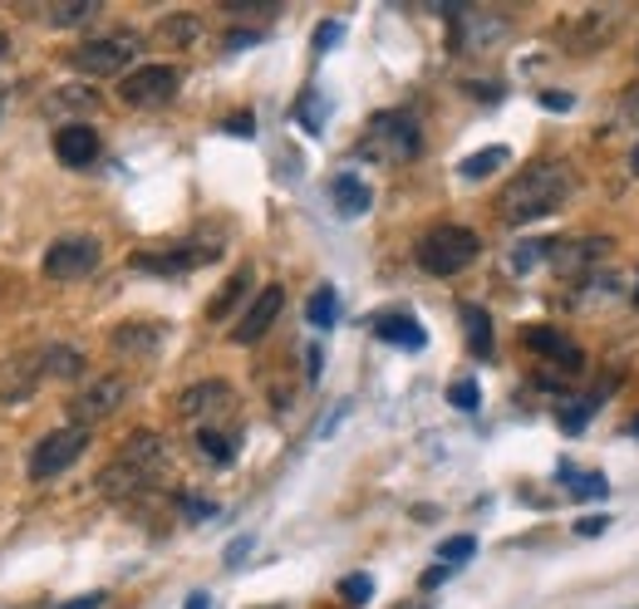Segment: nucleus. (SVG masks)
Returning <instances> with one entry per match:
<instances>
[{
	"label": "nucleus",
	"instance_id": "49",
	"mask_svg": "<svg viewBox=\"0 0 639 609\" xmlns=\"http://www.w3.org/2000/svg\"><path fill=\"white\" fill-rule=\"evenodd\" d=\"M635 300H639V286H635Z\"/></svg>",
	"mask_w": 639,
	"mask_h": 609
},
{
	"label": "nucleus",
	"instance_id": "29",
	"mask_svg": "<svg viewBox=\"0 0 639 609\" xmlns=\"http://www.w3.org/2000/svg\"><path fill=\"white\" fill-rule=\"evenodd\" d=\"M507 163V148H482V153H473L467 157L463 167H458V173L467 177V182H477V177H487V173H497V167Z\"/></svg>",
	"mask_w": 639,
	"mask_h": 609
},
{
	"label": "nucleus",
	"instance_id": "9",
	"mask_svg": "<svg viewBox=\"0 0 639 609\" xmlns=\"http://www.w3.org/2000/svg\"><path fill=\"white\" fill-rule=\"evenodd\" d=\"M521 344H527L531 354H541V364H547V384L557 379H575V374H585V354L575 340H565L561 330H547V324H531V330H521Z\"/></svg>",
	"mask_w": 639,
	"mask_h": 609
},
{
	"label": "nucleus",
	"instance_id": "41",
	"mask_svg": "<svg viewBox=\"0 0 639 609\" xmlns=\"http://www.w3.org/2000/svg\"><path fill=\"white\" fill-rule=\"evenodd\" d=\"M256 30H232V35H227V49H246V45H256Z\"/></svg>",
	"mask_w": 639,
	"mask_h": 609
},
{
	"label": "nucleus",
	"instance_id": "36",
	"mask_svg": "<svg viewBox=\"0 0 639 609\" xmlns=\"http://www.w3.org/2000/svg\"><path fill=\"white\" fill-rule=\"evenodd\" d=\"M222 10L227 15H271V0H222Z\"/></svg>",
	"mask_w": 639,
	"mask_h": 609
},
{
	"label": "nucleus",
	"instance_id": "20",
	"mask_svg": "<svg viewBox=\"0 0 639 609\" xmlns=\"http://www.w3.org/2000/svg\"><path fill=\"white\" fill-rule=\"evenodd\" d=\"M330 197H334V212H340V217H364V212H370V202H374L370 182H364V177H354V173L334 177Z\"/></svg>",
	"mask_w": 639,
	"mask_h": 609
},
{
	"label": "nucleus",
	"instance_id": "44",
	"mask_svg": "<svg viewBox=\"0 0 639 609\" xmlns=\"http://www.w3.org/2000/svg\"><path fill=\"white\" fill-rule=\"evenodd\" d=\"M541 103H547V109H571V99H565V93H541Z\"/></svg>",
	"mask_w": 639,
	"mask_h": 609
},
{
	"label": "nucleus",
	"instance_id": "24",
	"mask_svg": "<svg viewBox=\"0 0 639 609\" xmlns=\"http://www.w3.org/2000/svg\"><path fill=\"white\" fill-rule=\"evenodd\" d=\"M40 374H49V379H79L84 354L75 350V344H49V350L40 354Z\"/></svg>",
	"mask_w": 639,
	"mask_h": 609
},
{
	"label": "nucleus",
	"instance_id": "10",
	"mask_svg": "<svg viewBox=\"0 0 639 609\" xmlns=\"http://www.w3.org/2000/svg\"><path fill=\"white\" fill-rule=\"evenodd\" d=\"M123 398H129V379H123V374H99V379L84 384L79 394L69 398V418H75V428H93L109 413H119Z\"/></svg>",
	"mask_w": 639,
	"mask_h": 609
},
{
	"label": "nucleus",
	"instance_id": "17",
	"mask_svg": "<svg viewBox=\"0 0 639 609\" xmlns=\"http://www.w3.org/2000/svg\"><path fill=\"white\" fill-rule=\"evenodd\" d=\"M605 251H610V241H605V236H585V241H561L557 236V246H551V266H557L561 276H585Z\"/></svg>",
	"mask_w": 639,
	"mask_h": 609
},
{
	"label": "nucleus",
	"instance_id": "4",
	"mask_svg": "<svg viewBox=\"0 0 639 609\" xmlns=\"http://www.w3.org/2000/svg\"><path fill=\"white\" fill-rule=\"evenodd\" d=\"M482 241L477 231L467 226H433L423 241H418V266L428 270V276H458V270H467L477 261Z\"/></svg>",
	"mask_w": 639,
	"mask_h": 609
},
{
	"label": "nucleus",
	"instance_id": "12",
	"mask_svg": "<svg viewBox=\"0 0 639 609\" xmlns=\"http://www.w3.org/2000/svg\"><path fill=\"white\" fill-rule=\"evenodd\" d=\"M236 408V388L227 379H202L192 388H183V398H177V413L187 418V423H202L212 428L217 418H227Z\"/></svg>",
	"mask_w": 639,
	"mask_h": 609
},
{
	"label": "nucleus",
	"instance_id": "34",
	"mask_svg": "<svg viewBox=\"0 0 639 609\" xmlns=\"http://www.w3.org/2000/svg\"><path fill=\"white\" fill-rule=\"evenodd\" d=\"M565 487H571L575 497H605V491H610V481H605V477H595V472H585V477L565 472Z\"/></svg>",
	"mask_w": 639,
	"mask_h": 609
},
{
	"label": "nucleus",
	"instance_id": "48",
	"mask_svg": "<svg viewBox=\"0 0 639 609\" xmlns=\"http://www.w3.org/2000/svg\"><path fill=\"white\" fill-rule=\"evenodd\" d=\"M635 438H639V418H635Z\"/></svg>",
	"mask_w": 639,
	"mask_h": 609
},
{
	"label": "nucleus",
	"instance_id": "11",
	"mask_svg": "<svg viewBox=\"0 0 639 609\" xmlns=\"http://www.w3.org/2000/svg\"><path fill=\"white\" fill-rule=\"evenodd\" d=\"M370 148L384 157V163H408L418 148H423V133L408 113H379L370 123Z\"/></svg>",
	"mask_w": 639,
	"mask_h": 609
},
{
	"label": "nucleus",
	"instance_id": "47",
	"mask_svg": "<svg viewBox=\"0 0 639 609\" xmlns=\"http://www.w3.org/2000/svg\"><path fill=\"white\" fill-rule=\"evenodd\" d=\"M5 49H10V35H5V30H0V55H5Z\"/></svg>",
	"mask_w": 639,
	"mask_h": 609
},
{
	"label": "nucleus",
	"instance_id": "30",
	"mask_svg": "<svg viewBox=\"0 0 639 609\" xmlns=\"http://www.w3.org/2000/svg\"><path fill=\"white\" fill-rule=\"evenodd\" d=\"M340 595H344V605L360 609V605L374 600V580L364 571H354V575H344V580H340Z\"/></svg>",
	"mask_w": 639,
	"mask_h": 609
},
{
	"label": "nucleus",
	"instance_id": "50",
	"mask_svg": "<svg viewBox=\"0 0 639 609\" xmlns=\"http://www.w3.org/2000/svg\"><path fill=\"white\" fill-rule=\"evenodd\" d=\"M635 55H639V49H635Z\"/></svg>",
	"mask_w": 639,
	"mask_h": 609
},
{
	"label": "nucleus",
	"instance_id": "31",
	"mask_svg": "<svg viewBox=\"0 0 639 609\" xmlns=\"http://www.w3.org/2000/svg\"><path fill=\"white\" fill-rule=\"evenodd\" d=\"M473 551H477V541H473V535H453V541H443V545H438V561H443V571H453V565L473 561Z\"/></svg>",
	"mask_w": 639,
	"mask_h": 609
},
{
	"label": "nucleus",
	"instance_id": "8",
	"mask_svg": "<svg viewBox=\"0 0 639 609\" xmlns=\"http://www.w3.org/2000/svg\"><path fill=\"white\" fill-rule=\"evenodd\" d=\"M99 261H103L99 236H84V231H75V236L49 241V251H45V261H40V270H45L49 280H79V276H89Z\"/></svg>",
	"mask_w": 639,
	"mask_h": 609
},
{
	"label": "nucleus",
	"instance_id": "23",
	"mask_svg": "<svg viewBox=\"0 0 639 609\" xmlns=\"http://www.w3.org/2000/svg\"><path fill=\"white\" fill-rule=\"evenodd\" d=\"M458 320H463V334H467V350H473V359H487L492 354V320L482 304H463L458 310Z\"/></svg>",
	"mask_w": 639,
	"mask_h": 609
},
{
	"label": "nucleus",
	"instance_id": "45",
	"mask_svg": "<svg viewBox=\"0 0 639 609\" xmlns=\"http://www.w3.org/2000/svg\"><path fill=\"white\" fill-rule=\"evenodd\" d=\"M183 609H212V600H207V595H187Z\"/></svg>",
	"mask_w": 639,
	"mask_h": 609
},
{
	"label": "nucleus",
	"instance_id": "26",
	"mask_svg": "<svg viewBox=\"0 0 639 609\" xmlns=\"http://www.w3.org/2000/svg\"><path fill=\"white\" fill-rule=\"evenodd\" d=\"M197 453L212 462H232L236 457V433L227 428H197Z\"/></svg>",
	"mask_w": 639,
	"mask_h": 609
},
{
	"label": "nucleus",
	"instance_id": "13",
	"mask_svg": "<svg viewBox=\"0 0 639 609\" xmlns=\"http://www.w3.org/2000/svg\"><path fill=\"white\" fill-rule=\"evenodd\" d=\"M458 20V49H492L507 35V20L497 10H477V5H448Z\"/></svg>",
	"mask_w": 639,
	"mask_h": 609
},
{
	"label": "nucleus",
	"instance_id": "2",
	"mask_svg": "<svg viewBox=\"0 0 639 609\" xmlns=\"http://www.w3.org/2000/svg\"><path fill=\"white\" fill-rule=\"evenodd\" d=\"M163 467H167L163 438L148 433V428H139V433L123 438V447L113 453V462L99 472V491L109 501H133L163 477Z\"/></svg>",
	"mask_w": 639,
	"mask_h": 609
},
{
	"label": "nucleus",
	"instance_id": "28",
	"mask_svg": "<svg viewBox=\"0 0 639 609\" xmlns=\"http://www.w3.org/2000/svg\"><path fill=\"white\" fill-rule=\"evenodd\" d=\"M93 15H99V0H59V5H49V25H84Z\"/></svg>",
	"mask_w": 639,
	"mask_h": 609
},
{
	"label": "nucleus",
	"instance_id": "19",
	"mask_svg": "<svg viewBox=\"0 0 639 609\" xmlns=\"http://www.w3.org/2000/svg\"><path fill=\"white\" fill-rule=\"evenodd\" d=\"M40 384V364L35 359H5L0 369V403H25Z\"/></svg>",
	"mask_w": 639,
	"mask_h": 609
},
{
	"label": "nucleus",
	"instance_id": "42",
	"mask_svg": "<svg viewBox=\"0 0 639 609\" xmlns=\"http://www.w3.org/2000/svg\"><path fill=\"white\" fill-rule=\"evenodd\" d=\"M227 133H236V139H251V133H256V123H251L246 113H236V119H227Z\"/></svg>",
	"mask_w": 639,
	"mask_h": 609
},
{
	"label": "nucleus",
	"instance_id": "18",
	"mask_svg": "<svg viewBox=\"0 0 639 609\" xmlns=\"http://www.w3.org/2000/svg\"><path fill=\"white\" fill-rule=\"evenodd\" d=\"M55 153L65 167H89L93 157H99V133H93L89 123H65V129L55 133Z\"/></svg>",
	"mask_w": 639,
	"mask_h": 609
},
{
	"label": "nucleus",
	"instance_id": "39",
	"mask_svg": "<svg viewBox=\"0 0 639 609\" xmlns=\"http://www.w3.org/2000/svg\"><path fill=\"white\" fill-rule=\"evenodd\" d=\"M103 600H109V595L93 590V595H79V600H65V605H55V609H103Z\"/></svg>",
	"mask_w": 639,
	"mask_h": 609
},
{
	"label": "nucleus",
	"instance_id": "46",
	"mask_svg": "<svg viewBox=\"0 0 639 609\" xmlns=\"http://www.w3.org/2000/svg\"><path fill=\"white\" fill-rule=\"evenodd\" d=\"M630 173L639 177V143H635V148H630Z\"/></svg>",
	"mask_w": 639,
	"mask_h": 609
},
{
	"label": "nucleus",
	"instance_id": "21",
	"mask_svg": "<svg viewBox=\"0 0 639 609\" xmlns=\"http://www.w3.org/2000/svg\"><path fill=\"white\" fill-rule=\"evenodd\" d=\"M374 334H379L384 344H399V350H423L428 334L418 320H408V314H379L374 320Z\"/></svg>",
	"mask_w": 639,
	"mask_h": 609
},
{
	"label": "nucleus",
	"instance_id": "3",
	"mask_svg": "<svg viewBox=\"0 0 639 609\" xmlns=\"http://www.w3.org/2000/svg\"><path fill=\"white\" fill-rule=\"evenodd\" d=\"M620 25H625L620 5H581L575 15H565L557 25V45L565 55H601V49L615 45Z\"/></svg>",
	"mask_w": 639,
	"mask_h": 609
},
{
	"label": "nucleus",
	"instance_id": "33",
	"mask_svg": "<svg viewBox=\"0 0 639 609\" xmlns=\"http://www.w3.org/2000/svg\"><path fill=\"white\" fill-rule=\"evenodd\" d=\"M296 119H300V129L320 133V119H324V103H320V93H316V89H306V93H300V103H296Z\"/></svg>",
	"mask_w": 639,
	"mask_h": 609
},
{
	"label": "nucleus",
	"instance_id": "27",
	"mask_svg": "<svg viewBox=\"0 0 639 609\" xmlns=\"http://www.w3.org/2000/svg\"><path fill=\"white\" fill-rule=\"evenodd\" d=\"M334 314H340V296H334V286H316L306 300V320L316 324V330H330Z\"/></svg>",
	"mask_w": 639,
	"mask_h": 609
},
{
	"label": "nucleus",
	"instance_id": "5",
	"mask_svg": "<svg viewBox=\"0 0 639 609\" xmlns=\"http://www.w3.org/2000/svg\"><path fill=\"white\" fill-rule=\"evenodd\" d=\"M133 55H139V35H133V30H113V35L79 40V45L69 49V65L89 79H113L133 65Z\"/></svg>",
	"mask_w": 639,
	"mask_h": 609
},
{
	"label": "nucleus",
	"instance_id": "6",
	"mask_svg": "<svg viewBox=\"0 0 639 609\" xmlns=\"http://www.w3.org/2000/svg\"><path fill=\"white\" fill-rule=\"evenodd\" d=\"M84 447H89V428H55V433L40 438V447L30 453V477L35 481H49L59 477V472H69L75 462L84 457Z\"/></svg>",
	"mask_w": 639,
	"mask_h": 609
},
{
	"label": "nucleus",
	"instance_id": "1",
	"mask_svg": "<svg viewBox=\"0 0 639 609\" xmlns=\"http://www.w3.org/2000/svg\"><path fill=\"white\" fill-rule=\"evenodd\" d=\"M571 192H575V173L565 163H557V157H547V163L521 167L507 182V192H502V217H507L511 226H531V222H541V217L561 212V207L571 202Z\"/></svg>",
	"mask_w": 639,
	"mask_h": 609
},
{
	"label": "nucleus",
	"instance_id": "43",
	"mask_svg": "<svg viewBox=\"0 0 639 609\" xmlns=\"http://www.w3.org/2000/svg\"><path fill=\"white\" fill-rule=\"evenodd\" d=\"M246 551H251V535H241V541H232V551H227V565H236Z\"/></svg>",
	"mask_w": 639,
	"mask_h": 609
},
{
	"label": "nucleus",
	"instance_id": "15",
	"mask_svg": "<svg viewBox=\"0 0 639 609\" xmlns=\"http://www.w3.org/2000/svg\"><path fill=\"white\" fill-rule=\"evenodd\" d=\"M163 340H167L163 320H123V324H113V334H109V344L123 359H148V354L163 350Z\"/></svg>",
	"mask_w": 639,
	"mask_h": 609
},
{
	"label": "nucleus",
	"instance_id": "40",
	"mask_svg": "<svg viewBox=\"0 0 639 609\" xmlns=\"http://www.w3.org/2000/svg\"><path fill=\"white\" fill-rule=\"evenodd\" d=\"M620 109H625V119H630L635 129H639V84H630V93H625V103H620Z\"/></svg>",
	"mask_w": 639,
	"mask_h": 609
},
{
	"label": "nucleus",
	"instance_id": "14",
	"mask_svg": "<svg viewBox=\"0 0 639 609\" xmlns=\"http://www.w3.org/2000/svg\"><path fill=\"white\" fill-rule=\"evenodd\" d=\"M217 246H167V251H139L133 270H148V276H187L202 261H212Z\"/></svg>",
	"mask_w": 639,
	"mask_h": 609
},
{
	"label": "nucleus",
	"instance_id": "35",
	"mask_svg": "<svg viewBox=\"0 0 639 609\" xmlns=\"http://www.w3.org/2000/svg\"><path fill=\"white\" fill-rule=\"evenodd\" d=\"M448 398H453V408L473 413V408H477V384H473V379H458L453 388H448Z\"/></svg>",
	"mask_w": 639,
	"mask_h": 609
},
{
	"label": "nucleus",
	"instance_id": "38",
	"mask_svg": "<svg viewBox=\"0 0 639 609\" xmlns=\"http://www.w3.org/2000/svg\"><path fill=\"white\" fill-rule=\"evenodd\" d=\"M340 35H344V25H340V20H324V25L316 30V49H330Z\"/></svg>",
	"mask_w": 639,
	"mask_h": 609
},
{
	"label": "nucleus",
	"instance_id": "7",
	"mask_svg": "<svg viewBox=\"0 0 639 609\" xmlns=\"http://www.w3.org/2000/svg\"><path fill=\"white\" fill-rule=\"evenodd\" d=\"M177 89H183V75L173 65H139L123 75L119 99L129 109H163L167 99H177Z\"/></svg>",
	"mask_w": 639,
	"mask_h": 609
},
{
	"label": "nucleus",
	"instance_id": "16",
	"mask_svg": "<svg viewBox=\"0 0 639 609\" xmlns=\"http://www.w3.org/2000/svg\"><path fill=\"white\" fill-rule=\"evenodd\" d=\"M280 304H286V290H280V286H266L256 300H251V310L241 314V324L232 330V340H236V344H256L261 334H266L271 324H276Z\"/></svg>",
	"mask_w": 639,
	"mask_h": 609
},
{
	"label": "nucleus",
	"instance_id": "37",
	"mask_svg": "<svg viewBox=\"0 0 639 609\" xmlns=\"http://www.w3.org/2000/svg\"><path fill=\"white\" fill-rule=\"evenodd\" d=\"M177 507H183V511H187V517H192V521H207V517H217V507H212V501H207V497H177Z\"/></svg>",
	"mask_w": 639,
	"mask_h": 609
},
{
	"label": "nucleus",
	"instance_id": "32",
	"mask_svg": "<svg viewBox=\"0 0 639 609\" xmlns=\"http://www.w3.org/2000/svg\"><path fill=\"white\" fill-rule=\"evenodd\" d=\"M551 246L557 241H527V246H517L511 251V270H531L537 261H551Z\"/></svg>",
	"mask_w": 639,
	"mask_h": 609
},
{
	"label": "nucleus",
	"instance_id": "22",
	"mask_svg": "<svg viewBox=\"0 0 639 609\" xmlns=\"http://www.w3.org/2000/svg\"><path fill=\"white\" fill-rule=\"evenodd\" d=\"M158 40L173 49H192L197 40H202V20L187 15V10H177V15H163L158 20Z\"/></svg>",
	"mask_w": 639,
	"mask_h": 609
},
{
	"label": "nucleus",
	"instance_id": "25",
	"mask_svg": "<svg viewBox=\"0 0 639 609\" xmlns=\"http://www.w3.org/2000/svg\"><path fill=\"white\" fill-rule=\"evenodd\" d=\"M246 290H251V266H241L236 276H232V280H227V286H222V296H217L212 304H207V320H227V314L236 310V300L246 296Z\"/></svg>",
	"mask_w": 639,
	"mask_h": 609
}]
</instances>
